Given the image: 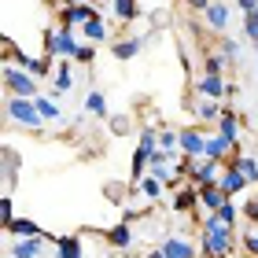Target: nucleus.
Here are the masks:
<instances>
[{"instance_id":"obj_1","label":"nucleus","mask_w":258,"mask_h":258,"mask_svg":"<svg viewBox=\"0 0 258 258\" xmlns=\"http://www.w3.org/2000/svg\"><path fill=\"white\" fill-rule=\"evenodd\" d=\"M232 254V229L221 225L218 214L203 218V258H229Z\"/></svg>"},{"instance_id":"obj_2","label":"nucleus","mask_w":258,"mask_h":258,"mask_svg":"<svg viewBox=\"0 0 258 258\" xmlns=\"http://www.w3.org/2000/svg\"><path fill=\"white\" fill-rule=\"evenodd\" d=\"M4 114L15 125H22V129H41L44 125V118H41V111H37V103H33L30 96H11L8 92V100H4Z\"/></svg>"},{"instance_id":"obj_3","label":"nucleus","mask_w":258,"mask_h":258,"mask_svg":"<svg viewBox=\"0 0 258 258\" xmlns=\"http://www.w3.org/2000/svg\"><path fill=\"white\" fill-rule=\"evenodd\" d=\"M4 89L11 92V96H41L37 92V78L30 74L26 67H15V63H4Z\"/></svg>"},{"instance_id":"obj_4","label":"nucleus","mask_w":258,"mask_h":258,"mask_svg":"<svg viewBox=\"0 0 258 258\" xmlns=\"http://www.w3.org/2000/svg\"><path fill=\"white\" fill-rule=\"evenodd\" d=\"M44 48H48V55L74 59V52L81 48V41H74V30H70V26H59V30H48V37H44Z\"/></svg>"},{"instance_id":"obj_5","label":"nucleus","mask_w":258,"mask_h":258,"mask_svg":"<svg viewBox=\"0 0 258 258\" xmlns=\"http://www.w3.org/2000/svg\"><path fill=\"white\" fill-rule=\"evenodd\" d=\"M96 15H100V11H96L92 0H89V4H74V0H70L67 8H59V22H63V26H70V30H74V26H85V22L96 19Z\"/></svg>"},{"instance_id":"obj_6","label":"nucleus","mask_w":258,"mask_h":258,"mask_svg":"<svg viewBox=\"0 0 258 258\" xmlns=\"http://www.w3.org/2000/svg\"><path fill=\"white\" fill-rule=\"evenodd\" d=\"M181 155H188V159H203L207 155V133L203 129H196V125L181 129Z\"/></svg>"},{"instance_id":"obj_7","label":"nucleus","mask_w":258,"mask_h":258,"mask_svg":"<svg viewBox=\"0 0 258 258\" xmlns=\"http://www.w3.org/2000/svg\"><path fill=\"white\" fill-rule=\"evenodd\" d=\"M41 251H44V236H19L11 243L8 258H41Z\"/></svg>"},{"instance_id":"obj_8","label":"nucleus","mask_w":258,"mask_h":258,"mask_svg":"<svg viewBox=\"0 0 258 258\" xmlns=\"http://www.w3.org/2000/svg\"><path fill=\"white\" fill-rule=\"evenodd\" d=\"M218 188H221V192H225V196L232 199V196H240L243 188H247V177H243V173H240L236 166H232V162H225V173H221Z\"/></svg>"},{"instance_id":"obj_9","label":"nucleus","mask_w":258,"mask_h":258,"mask_svg":"<svg viewBox=\"0 0 258 258\" xmlns=\"http://www.w3.org/2000/svg\"><path fill=\"white\" fill-rule=\"evenodd\" d=\"M196 89H199V96H207V100H221V96H229V85L221 81V74H203L196 81Z\"/></svg>"},{"instance_id":"obj_10","label":"nucleus","mask_w":258,"mask_h":258,"mask_svg":"<svg viewBox=\"0 0 258 258\" xmlns=\"http://www.w3.org/2000/svg\"><path fill=\"white\" fill-rule=\"evenodd\" d=\"M225 203H229V196L221 192L218 184H203V188H199V207H203L207 214H218Z\"/></svg>"},{"instance_id":"obj_11","label":"nucleus","mask_w":258,"mask_h":258,"mask_svg":"<svg viewBox=\"0 0 258 258\" xmlns=\"http://www.w3.org/2000/svg\"><path fill=\"white\" fill-rule=\"evenodd\" d=\"M218 133L225 137L232 148L240 144V114L232 111V107H225V111H221V118H218Z\"/></svg>"},{"instance_id":"obj_12","label":"nucleus","mask_w":258,"mask_h":258,"mask_svg":"<svg viewBox=\"0 0 258 258\" xmlns=\"http://www.w3.org/2000/svg\"><path fill=\"white\" fill-rule=\"evenodd\" d=\"M229 155H236V148L229 144L221 133H207V155L203 159H218V162H229Z\"/></svg>"},{"instance_id":"obj_13","label":"nucleus","mask_w":258,"mask_h":258,"mask_svg":"<svg viewBox=\"0 0 258 258\" xmlns=\"http://www.w3.org/2000/svg\"><path fill=\"white\" fill-rule=\"evenodd\" d=\"M140 48H144V37H122V41H111V55H114V59H137Z\"/></svg>"},{"instance_id":"obj_14","label":"nucleus","mask_w":258,"mask_h":258,"mask_svg":"<svg viewBox=\"0 0 258 258\" xmlns=\"http://www.w3.org/2000/svg\"><path fill=\"white\" fill-rule=\"evenodd\" d=\"M159 251L166 254V258H196V247H192V243L184 240V236H170Z\"/></svg>"},{"instance_id":"obj_15","label":"nucleus","mask_w":258,"mask_h":258,"mask_svg":"<svg viewBox=\"0 0 258 258\" xmlns=\"http://www.w3.org/2000/svg\"><path fill=\"white\" fill-rule=\"evenodd\" d=\"M162 188H166V184H162L155 173H144V177H140L137 184H133V196H144V199H159L162 196Z\"/></svg>"},{"instance_id":"obj_16","label":"nucleus","mask_w":258,"mask_h":258,"mask_svg":"<svg viewBox=\"0 0 258 258\" xmlns=\"http://www.w3.org/2000/svg\"><path fill=\"white\" fill-rule=\"evenodd\" d=\"M203 19H207V26H210V30H225V26H229V8H225V4H218V0H210L207 11H203Z\"/></svg>"},{"instance_id":"obj_17","label":"nucleus","mask_w":258,"mask_h":258,"mask_svg":"<svg viewBox=\"0 0 258 258\" xmlns=\"http://www.w3.org/2000/svg\"><path fill=\"white\" fill-rule=\"evenodd\" d=\"M55 258H85L78 236H55Z\"/></svg>"},{"instance_id":"obj_18","label":"nucleus","mask_w":258,"mask_h":258,"mask_svg":"<svg viewBox=\"0 0 258 258\" xmlns=\"http://www.w3.org/2000/svg\"><path fill=\"white\" fill-rule=\"evenodd\" d=\"M107 243L114 251H129V243H133V232H129V221H122V225L107 229Z\"/></svg>"},{"instance_id":"obj_19","label":"nucleus","mask_w":258,"mask_h":258,"mask_svg":"<svg viewBox=\"0 0 258 258\" xmlns=\"http://www.w3.org/2000/svg\"><path fill=\"white\" fill-rule=\"evenodd\" d=\"M229 162L243 173V177H247V184H258V159L254 155H232Z\"/></svg>"},{"instance_id":"obj_20","label":"nucleus","mask_w":258,"mask_h":258,"mask_svg":"<svg viewBox=\"0 0 258 258\" xmlns=\"http://www.w3.org/2000/svg\"><path fill=\"white\" fill-rule=\"evenodd\" d=\"M33 103H37L44 122H63V111H59V103H55V96H33Z\"/></svg>"},{"instance_id":"obj_21","label":"nucleus","mask_w":258,"mask_h":258,"mask_svg":"<svg viewBox=\"0 0 258 258\" xmlns=\"http://www.w3.org/2000/svg\"><path fill=\"white\" fill-rule=\"evenodd\" d=\"M81 33H85V41L89 44H100V41H107V26H103V19H89L85 26H81Z\"/></svg>"},{"instance_id":"obj_22","label":"nucleus","mask_w":258,"mask_h":258,"mask_svg":"<svg viewBox=\"0 0 258 258\" xmlns=\"http://www.w3.org/2000/svg\"><path fill=\"white\" fill-rule=\"evenodd\" d=\"M221 111H225V103H218V100H199V103H196V114H199L203 122H218Z\"/></svg>"},{"instance_id":"obj_23","label":"nucleus","mask_w":258,"mask_h":258,"mask_svg":"<svg viewBox=\"0 0 258 258\" xmlns=\"http://www.w3.org/2000/svg\"><path fill=\"white\" fill-rule=\"evenodd\" d=\"M114 4V19H122V22H133L140 15V4L137 0H111Z\"/></svg>"},{"instance_id":"obj_24","label":"nucleus","mask_w":258,"mask_h":258,"mask_svg":"<svg viewBox=\"0 0 258 258\" xmlns=\"http://www.w3.org/2000/svg\"><path fill=\"white\" fill-rule=\"evenodd\" d=\"M225 70H229V55H221V52L203 55V74H225Z\"/></svg>"},{"instance_id":"obj_25","label":"nucleus","mask_w":258,"mask_h":258,"mask_svg":"<svg viewBox=\"0 0 258 258\" xmlns=\"http://www.w3.org/2000/svg\"><path fill=\"white\" fill-rule=\"evenodd\" d=\"M8 232H15V236H41L37 221H30V218H15V221L8 225Z\"/></svg>"},{"instance_id":"obj_26","label":"nucleus","mask_w":258,"mask_h":258,"mask_svg":"<svg viewBox=\"0 0 258 258\" xmlns=\"http://www.w3.org/2000/svg\"><path fill=\"white\" fill-rule=\"evenodd\" d=\"M199 203V188H196V184H192V188H181L177 196H173V207H177V210H192Z\"/></svg>"},{"instance_id":"obj_27","label":"nucleus","mask_w":258,"mask_h":258,"mask_svg":"<svg viewBox=\"0 0 258 258\" xmlns=\"http://www.w3.org/2000/svg\"><path fill=\"white\" fill-rule=\"evenodd\" d=\"M15 170H19V155L8 148V151H4V188L15 184Z\"/></svg>"},{"instance_id":"obj_28","label":"nucleus","mask_w":258,"mask_h":258,"mask_svg":"<svg viewBox=\"0 0 258 258\" xmlns=\"http://www.w3.org/2000/svg\"><path fill=\"white\" fill-rule=\"evenodd\" d=\"M85 107H89L92 114H100V118H103V114H107V96H103V92H96V89H92L89 96H85Z\"/></svg>"},{"instance_id":"obj_29","label":"nucleus","mask_w":258,"mask_h":258,"mask_svg":"<svg viewBox=\"0 0 258 258\" xmlns=\"http://www.w3.org/2000/svg\"><path fill=\"white\" fill-rule=\"evenodd\" d=\"M218 218H221V225L236 229V221H240V207H236V203H232V199H229V203H225V207L218 210Z\"/></svg>"},{"instance_id":"obj_30","label":"nucleus","mask_w":258,"mask_h":258,"mask_svg":"<svg viewBox=\"0 0 258 258\" xmlns=\"http://www.w3.org/2000/svg\"><path fill=\"white\" fill-rule=\"evenodd\" d=\"M70 85H74V78H70V67L59 63V70H55V96H59V92H67Z\"/></svg>"},{"instance_id":"obj_31","label":"nucleus","mask_w":258,"mask_h":258,"mask_svg":"<svg viewBox=\"0 0 258 258\" xmlns=\"http://www.w3.org/2000/svg\"><path fill=\"white\" fill-rule=\"evenodd\" d=\"M103 196H107L111 203H122V199H125V184L122 181H111L107 188H103Z\"/></svg>"},{"instance_id":"obj_32","label":"nucleus","mask_w":258,"mask_h":258,"mask_svg":"<svg viewBox=\"0 0 258 258\" xmlns=\"http://www.w3.org/2000/svg\"><path fill=\"white\" fill-rule=\"evenodd\" d=\"M243 251H247V254H254V258H258V225H254V229H247V232H243Z\"/></svg>"},{"instance_id":"obj_33","label":"nucleus","mask_w":258,"mask_h":258,"mask_svg":"<svg viewBox=\"0 0 258 258\" xmlns=\"http://www.w3.org/2000/svg\"><path fill=\"white\" fill-rule=\"evenodd\" d=\"M218 52H221V55H229V59H236V55H240V41H232V37H221Z\"/></svg>"},{"instance_id":"obj_34","label":"nucleus","mask_w":258,"mask_h":258,"mask_svg":"<svg viewBox=\"0 0 258 258\" xmlns=\"http://www.w3.org/2000/svg\"><path fill=\"white\" fill-rule=\"evenodd\" d=\"M92 59H96V48H92V44H81V48L74 52V63H85L89 67Z\"/></svg>"},{"instance_id":"obj_35","label":"nucleus","mask_w":258,"mask_h":258,"mask_svg":"<svg viewBox=\"0 0 258 258\" xmlns=\"http://www.w3.org/2000/svg\"><path fill=\"white\" fill-rule=\"evenodd\" d=\"M243 33L258 44V19H254V15H243Z\"/></svg>"},{"instance_id":"obj_36","label":"nucleus","mask_w":258,"mask_h":258,"mask_svg":"<svg viewBox=\"0 0 258 258\" xmlns=\"http://www.w3.org/2000/svg\"><path fill=\"white\" fill-rule=\"evenodd\" d=\"M0 214H4V225L15 221V207H11V196H4V203H0Z\"/></svg>"},{"instance_id":"obj_37","label":"nucleus","mask_w":258,"mask_h":258,"mask_svg":"<svg viewBox=\"0 0 258 258\" xmlns=\"http://www.w3.org/2000/svg\"><path fill=\"white\" fill-rule=\"evenodd\" d=\"M243 214H247V221H251V225H258V199H251V203L243 207Z\"/></svg>"},{"instance_id":"obj_38","label":"nucleus","mask_w":258,"mask_h":258,"mask_svg":"<svg viewBox=\"0 0 258 258\" xmlns=\"http://www.w3.org/2000/svg\"><path fill=\"white\" fill-rule=\"evenodd\" d=\"M236 4H240V8H243V15H251V11H254V8H258V4H254V0H236Z\"/></svg>"},{"instance_id":"obj_39","label":"nucleus","mask_w":258,"mask_h":258,"mask_svg":"<svg viewBox=\"0 0 258 258\" xmlns=\"http://www.w3.org/2000/svg\"><path fill=\"white\" fill-rule=\"evenodd\" d=\"M207 4L210 0H188V8H196V11H207Z\"/></svg>"},{"instance_id":"obj_40","label":"nucleus","mask_w":258,"mask_h":258,"mask_svg":"<svg viewBox=\"0 0 258 258\" xmlns=\"http://www.w3.org/2000/svg\"><path fill=\"white\" fill-rule=\"evenodd\" d=\"M148 258H166V254H162V251H151V254H148Z\"/></svg>"},{"instance_id":"obj_41","label":"nucleus","mask_w":258,"mask_h":258,"mask_svg":"<svg viewBox=\"0 0 258 258\" xmlns=\"http://www.w3.org/2000/svg\"><path fill=\"white\" fill-rule=\"evenodd\" d=\"M74 4H89V0H74Z\"/></svg>"},{"instance_id":"obj_42","label":"nucleus","mask_w":258,"mask_h":258,"mask_svg":"<svg viewBox=\"0 0 258 258\" xmlns=\"http://www.w3.org/2000/svg\"><path fill=\"white\" fill-rule=\"evenodd\" d=\"M251 15H254V19H258V8H254V11H251Z\"/></svg>"},{"instance_id":"obj_43","label":"nucleus","mask_w":258,"mask_h":258,"mask_svg":"<svg viewBox=\"0 0 258 258\" xmlns=\"http://www.w3.org/2000/svg\"><path fill=\"white\" fill-rule=\"evenodd\" d=\"M243 258H254V254H243Z\"/></svg>"},{"instance_id":"obj_44","label":"nucleus","mask_w":258,"mask_h":258,"mask_svg":"<svg viewBox=\"0 0 258 258\" xmlns=\"http://www.w3.org/2000/svg\"><path fill=\"white\" fill-rule=\"evenodd\" d=\"M254 52H258V44H254Z\"/></svg>"},{"instance_id":"obj_45","label":"nucleus","mask_w":258,"mask_h":258,"mask_svg":"<svg viewBox=\"0 0 258 258\" xmlns=\"http://www.w3.org/2000/svg\"><path fill=\"white\" fill-rule=\"evenodd\" d=\"M254 4H258V0H254Z\"/></svg>"}]
</instances>
